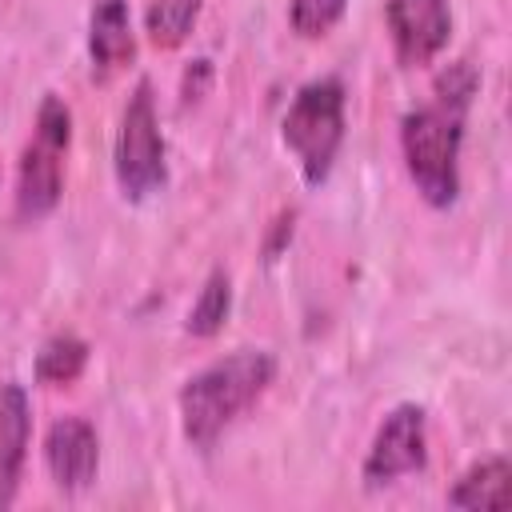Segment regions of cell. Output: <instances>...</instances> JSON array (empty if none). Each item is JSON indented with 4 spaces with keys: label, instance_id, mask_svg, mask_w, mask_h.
I'll list each match as a JSON object with an SVG mask.
<instances>
[{
    "label": "cell",
    "instance_id": "6da1fadb",
    "mask_svg": "<svg viewBox=\"0 0 512 512\" xmlns=\"http://www.w3.org/2000/svg\"><path fill=\"white\" fill-rule=\"evenodd\" d=\"M276 380V356L268 348H236L200 372H192L180 392V432L192 448L208 452Z\"/></svg>",
    "mask_w": 512,
    "mask_h": 512
},
{
    "label": "cell",
    "instance_id": "7a4b0ae2",
    "mask_svg": "<svg viewBox=\"0 0 512 512\" xmlns=\"http://www.w3.org/2000/svg\"><path fill=\"white\" fill-rule=\"evenodd\" d=\"M464 116L440 100L404 112L400 120V152L404 168L432 208H452L460 196V144H464Z\"/></svg>",
    "mask_w": 512,
    "mask_h": 512
},
{
    "label": "cell",
    "instance_id": "3957f363",
    "mask_svg": "<svg viewBox=\"0 0 512 512\" xmlns=\"http://www.w3.org/2000/svg\"><path fill=\"white\" fill-rule=\"evenodd\" d=\"M284 148L296 156L300 176L308 188H320L340 156L344 144V84L340 76H316L296 88L284 120H280Z\"/></svg>",
    "mask_w": 512,
    "mask_h": 512
},
{
    "label": "cell",
    "instance_id": "277c9868",
    "mask_svg": "<svg viewBox=\"0 0 512 512\" xmlns=\"http://www.w3.org/2000/svg\"><path fill=\"white\" fill-rule=\"evenodd\" d=\"M68 140H72V112L56 92H48L36 108L32 140L24 144L16 164V220L40 224L44 216L56 212L64 192Z\"/></svg>",
    "mask_w": 512,
    "mask_h": 512
},
{
    "label": "cell",
    "instance_id": "5b68a950",
    "mask_svg": "<svg viewBox=\"0 0 512 512\" xmlns=\"http://www.w3.org/2000/svg\"><path fill=\"white\" fill-rule=\"evenodd\" d=\"M112 172H116L124 200H148L168 184L164 132H160L152 80H136L132 96L124 100L116 144H112Z\"/></svg>",
    "mask_w": 512,
    "mask_h": 512
},
{
    "label": "cell",
    "instance_id": "8992f818",
    "mask_svg": "<svg viewBox=\"0 0 512 512\" xmlns=\"http://www.w3.org/2000/svg\"><path fill=\"white\" fill-rule=\"evenodd\" d=\"M428 464V412L420 404H396L372 432V444L360 464L368 488H388L400 476H412Z\"/></svg>",
    "mask_w": 512,
    "mask_h": 512
},
{
    "label": "cell",
    "instance_id": "52a82bcc",
    "mask_svg": "<svg viewBox=\"0 0 512 512\" xmlns=\"http://www.w3.org/2000/svg\"><path fill=\"white\" fill-rule=\"evenodd\" d=\"M384 24L396 60L404 68H424L448 48L452 8L448 0H384Z\"/></svg>",
    "mask_w": 512,
    "mask_h": 512
},
{
    "label": "cell",
    "instance_id": "ba28073f",
    "mask_svg": "<svg viewBox=\"0 0 512 512\" xmlns=\"http://www.w3.org/2000/svg\"><path fill=\"white\" fill-rule=\"evenodd\" d=\"M44 464L60 492H84L100 468V436L84 416H56L44 432Z\"/></svg>",
    "mask_w": 512,
    "mask_h": 512
},
{
    "label": "cell",
    "instance_id": "9c48e42d",
    "mask_svg": "<svg viewBox=\"0 0 512 512\" xmlns=\"http://www.w3.org/2000/svg\"><path fill=\"white\" fill-rule=\"evenodd\" d=\"M136 56V32L128 0H92L88 12V60L100 80L116 76Z\"/></svg>",
    "mask_w": 512,
    "mask_h": 512
},
{
    "label": "cell",
    "instance_id": "30bf717a",
    "mask_svg": "<svg viewBox=\"0 0 512 512\" xmlns=\"http://www.w3.org/2000/svg\"><path fill=\"white\" fill-rule=\"evenodd\" d=\"M28 440H32V408L28 392L16 380L0 384V508L16 500L20 472L28 460Z\"/></svg>",
    "mask_w": 512,
    "mask_h": 512
},
{
    "label": "cell",
    "instance_id": "8fae6325",
    "mask_svg": "<svg viewBox=\"0 0 512 512\" xmlns=\"http://www.w3.org/2000/svg\"><path fill=\"white\" fill-rule=\"evenodd\" d=\"M508 500H512V464H508V456H484V460H476L448 488V504L452 508L488 512V508H508Z\"/></svg>",
    "mask_w": 512,
    "mask_h": 512
},
{
    "label": "cell",
    "instance_id": "7c38bea8",
    "mask_svg": "<svg viewBox=\"0 0 512 512\" xmlns=\"http://www.w3.org/2000/svg\"><path fill=\"white\" fill-rule=\"evenodd\" d=\"M88 368V344L72 332H56L48 336L40 348H36V360H32V376L36 384H48V388H64V384H76Z\"/></svg>",
    "mask_w": 512,
    "mask_h": 512
},
{
    "label": "cell",
    "instance_id": "4fadbf2b",
    "mask_svg": "<svg viewBox=\"0 0 512 512\" xmlns=\"http://www.w3.org/2000/svg\"><path fill=\"white\" fill-rule=\"evenodd\" d=\"M228 312H232V280H228L224 268H216L200 284V292H196V300H192V308L184 316V332L208 340L228 324Z\"/></svg>",
    "mask_w": 512,
    "mask_h": 512
},
{
    "label": "cell",
    "instance_id": "5bb4252c",
    "mask_svg": "<svg viewBox=\"0 0 512 512\" xmlns=\"http://www.w3.org/2000/svg\"><path fill=\"white\" fill-rule=\"evenodd\" d=\"M204 0H152L144 8V32L156 48H180L200 20Z\"/></svg>",
    "mask_w": 512,
    "mask_h": 512
},
{
    "label": "cell",
    "instance_id": "9a60e30c",
    "mask_svg": "<svg viewBox=\"0 0 512 512\" xmlns=\"http://www.w3.org/2000/svg\"><path fill=\"white\" fill-rule=\"evenodd\" d=\"M348 0H288V24L296 36L304 40H320L324 32H332L344 16Z\"/></svg>",
    "mask_w": 512,
    "mask_h": 512
},
{
    "label": "cell",
    "instance_id": "2e32d148",
    "mask_svg": "<svg viewBox=\"0 0 512 512\" xmlns=\"http://www.w3.org/2000/svg\"><path fill=\"white\" fill-rule=\"evenodd\" d=\"M476 88H480V76H476V68L468 60H456V64H448L436 76V100L448 104V108H456V112H468Z\"/></svg>",
    "mask_w": 512,
    "mask_h": 512
},
{
    "label": "cell",
    "instance_id": "e0dca14e",
    "mask_svg": "<svg viewBox=\"0 0 512 512\" xmlns=\"http://www.w3.org/2000/svg\"><path fill=\"white\" fill-rule=\"evenodd\" d=\"M208 84H212V60L196 56V60L184 68V84H180V96H184V104H196V100L208 92Z\"/></svg>",
    "mask_w": 512,
    "mask_h": 512
},
{
    "label": "cell",
    "instance_id": "ac0fdd59",
    "mask_svg": "<svg viewBox=\"0 0 512 512\" xmlns=\"http://www.w3.org/2000/svg\"><path fill=\"white\" fill-rule=\"evenodd\" d=\"M292 228H296V212L288 208V212H280V216L272 220V228H268V240H264V260H276V256L288 248Z\"/></svg>",
    "mask_w": 512,
    "mask_h": 512
}]
</instances>
